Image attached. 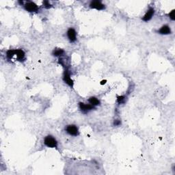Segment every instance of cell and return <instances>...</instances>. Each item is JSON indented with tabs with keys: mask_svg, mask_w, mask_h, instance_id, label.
<instances>
[{
	"mask_svg": "<svg viewBox=\"0 0 175 175\" xmlns=\"http://www.w3.org/2000/svg\"><path fill=\"white\" fill-rule=\"evenodd\" d=\"M52 56L55 57H58V58H61V57L64 56L65 54V51L63 49L61 48H56L53 50L52 51Z\"/></svg>",
	"mask_w": 175,
	"mask_h": 175,
	"instance_id": "7c38bea8",
	"label": "cell"
},
{
	"mask_svg": "<svg viewBox=\"0 0 175 175\" xmlns=\"http://www.w3.org/2000/svg\"><path fill=\"white\" fill-rule=\"evenodd\" d=\"M19 3L21 4V6H23L24 9L28 12H36L39 10L38 6L36 3L31 1H19Z\"/></svg>",
	"mask_w": 175,
	"mask_h": 175,
	"instance_id": "6da1fadb",
	"label": "cell"
},
{
	"mask_svg": "<svg viewBox=\"0 0 175 175\" xmlns=\"http://www.w3.org/2000/svg\"><path fill=\"white\" fill-rule=\"evenodd\" d=\"M15 56L17 57V60L19 61V62H23L25 60V53L24 52L23 49H16V54H15Z\"/></svg>",
	"mask_w": 175,
	"mask_h": 175,
	"instance_id": "30bf717a",
	"label": "cell"
},
{
	"mask_svg": "<svg viewBox=\"0 0 175 175\" xmlns=\"http://www.w3.org/2000/svg\"><path fill=\"white\" fill-rule=\"evenodd\" d=\"M43 7L46 8V9H49L52 7V5L50 4V2L49 1H44L43 2Z\"/></svg>",
	"mask_w": 175,
	"mask_h": 175,
	"instance_id": "e0dca14e",
	"label": "cell"
},
{
	"mask_svg": "<svg viewBox=\"0 0 175 175\" xmlns=\"http://www.w3.org/2000/svg\"><path fill=\"white\" fill-rule=\"evenodd\" d=\"M62 80L66 84H67L68 86L71 87V88H73L74 82L71 79V73H70L69 69H64V73H63V75H62Z\"/></svg>",
	"mask_w": 175,
	"mask_h": 175,
	"instance_id": "3957f363",
	"label": "cell"
},
{
	"mask_svg": "<svg viewBox=\"0 0 175 175\" xmlns=\"http://www.w3.org/2000/svg\"><path fill=\"white\" fill-rule=\"evenodd\" d=\"M156 32L161 35H169L172 34V30L169 25H163L158 30H157Z\"/></svg>",
	"mask_w": 175,
	"mask_h": 175,
	"instance_id": "9c48e42d",
	"label": "cell"
},
{
	"mask_svg": "<svg viewBox=\"0 0 175 175\" xmlns=\"http://www.w3.org/2000/svg\"><path fill=\"white\" fill-rule=\"evenodd\" d=\"M106 82L107 81L106 80H103L101 82V85H103V84H106Z\"/></svg>",
	"mask_w": 175,
	"mask_h": 175,
	"instance_id": "d6986e66",
	"label": "cell"
},
{
	"mask_svg": "<svg viewBox=\"0 0 175 175\" xmlns=\"http://www.w3.org/2000/svg\"><path fill=\"white\" fill-rule=\"evenodd\" d=\"M155 8L153 7H149L146 11L145 14L142 18V20L144 22H148L152 19V18L155 14Z\"/></svg>",
	"mask_w": 175,
	"mask_h": 175,
	"instance_id": "ba28073f",
	"label": "cell"
},
{
	"mask_svg": "<svg viewBox=\"0 0 175 175\" xmlns=\"http://www.w3.org/2000/svg\"><path fill=\"white\" fill-rule=\"evenodd\" d=\"M78 106L79 108H80V111H82L83 114H87L88 113L89 111H90L93 109H95L96 108L90 105V103L87 104V103H84L82 102H80L78 103Z\"/></svg>",
	"mask_w": 175,
	"mask_h": 175,
	"instance_id": "52a82bcc",
	"label": "cell"
},
{
	"mask_svg": "<svg viewBox=\"0 0 175 175\" xmlns=\"http://www.w3.org/2000/svg\"><path fill=\"white\" fill-rule=\"evenodd\" d=\"M65 131L67 133H68L69 135H71V136L77 137L80 135L79 128L77 127V126L75 125V124H69V125H67L65 127Z\"/></svg>",
	"mask_w": 175,
	"mask_h": 175,
	"instance_id": "277c9868",
	"label": "cell"
},
{
	"mask_svg": "<svg viewBox=\"0 0 175 175\" xmlns=\"http://www.w3.org/2000/svg\"><path fill=\"white\" fill-rule=\"evenodd\" d=\"M89 7L91 9H95L97 10H103L106 9V5L102 3L100 0H93L89 4Z\"/></svg>",
	"mask_w": 175,
	"mask_h": 175,
	"instance_id": "5b68a950",
	"label": "cell"
},
{
	"mask_svg": "<svg viewBox=\"0 0 175 175\" xmlns=\"http://www.w3.org/2000/svg\"><path fill=\"white\" fill-rule=\"evenodd\" d=\"M58 63L61 66H62L64 69H69V65H70V60L68 58H66L64 56L59 58Z\"/></svg>",
	"mask_w": 175,
	"mask_h": 175,
	"instance_id": "8fae6325",
	"label": "cell"
},
{
	"mask_svg": "<svg viewBox=\"0 0 175 175\" xmlns=\"http://www.w3.org/2000/svg\"><path fill=\"white\" fill-rule=\"evenodd\" d=\"M168 16L172 21H174L175 19V10L173 9L171 12H170L168 14Z\"/></svg>",
	"mask_w": 175,
	"mask_h": 175,
	"instance_id": "2e32d148",
	"label": "cell"
},
{
	"mask_svg": "<svg viewBox=\"0 0 175 175\" xmlns=\"http://www.w3.org/2000/svg\"><path fill=\"white\" fill-rule=\"evenodd\" d=\"M88 103L90 105H92V106H94V107H97V106H100L101 105V101L100 100L98 99V98L95 97H90L88 98Z\"/></svg>",
	"mask_w": 175,
	"mask_h": 175,
	"instance_id": "4fadbf2b",
	"label": "cell"
},
{
	"mask_svg": "<svg viewBox=\"0 0 175 175\" xmlns=\"http://www.w3.org/2000/svg\"><path fill=\"white\" fill-rule=\"evenodd\" d=\"M44 145L50 148H56L58 149V142L56 137L51 135H48L45 137L43 140Z\"/></svg>",
	"mask_w": 175,
	"mask_h": 175,
	"instance_id": "7a4b0ae2",
	"label": "cell"
},
{
	"mask_svg": "<svg viewBox=\"0 0 175 175\" xmlns=\"http://www.w3.org/2000/svg\"><path fill=\"white\" fill-rule=\"evenodd\" d=\"M67 36L70 43H74L76 42L77 38V34L76 30L73 27H70L68 29Z\"/></svg>",
	"mask_w": 175,
	"mask_h": 175,
	"instance_id": "8992f818",
	"label": "cell"
},
{
	"mask_svg": "<svg viewBox=\"0 0 175 175\" xmlns=\"http://www.w3.org/2000/svg\"><path fill=\"white\" fill-rule=\"evenodd\" d=\"M127 96H125V95H121V96L117 95L116 102L119 105L124 104L127 102Z\"/></svg>",
	"mask_w": 175,
	"mask_h": 175,
	"instance_id": "9a60e30c",
	"label": "cell"
},
{
	"mask_svg": "<svg viewBox=\"0 0 175 175\" xmlns=\"http://www.w3.org/2000/svg\"><path fill=\"white\" fill-rule=\"evenodd\" d=\"M15 54H16V49H9L6 51V57L8 61H10L15 56Z\"/></svg>",
	"mask_w": 175,
	"mask_h": 175,
	"instance_id": "5bb4252c",
	"label": "cell"
},
{
	"mask_svg": "<svg viewBox=\"0 0 175 175\" xmlns=\"http://www.w3.org/2000/svg\"><path fill=\"white\" fill-rule=\"evenodd\" d=\"M121 124H122V122L120 119H116V120H114V122H113V125L115 126V127L120 126L121 125Z\"/></svg>",
	"mask_w": 175,
	"mask_h": 175,
	"instance_id": "ac0fdd59",
	"label": "cell"
}]
</instances>
